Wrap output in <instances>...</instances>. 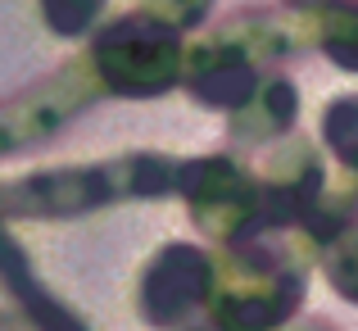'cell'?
<instances>
[{"label": "cell", "instance_id": "cell-1", "mask_svg": "<svg viewBox=\"0 0 358 331\" xmlns=\"http://www.w3.org/2000/svg\"><path fill=\"white\" fill-rule=\"evenodd\" d=\"M173 36L159 32L155 23L141 18H122L118 27H109L96 45V64L105 73L109 87L118 91H155L173 78Z\"/></svg>", "mask_w": 358, "mask_h": 331}, {"label": "cell", "instance_id": "cell-2", "mask_svg": "<svg viewBox=\"0 0 358 331\" xmlns=\"http://www.w3.org/2000/svg\"><path fill=\"white\" fill-rule=\"evenodd\" d=\"M45 5V18H50V27L55 32H82V27L96 18V9H100V0H41Z\"/></svg>", "mask_w": 358, "mask_h": 331}]
</instances>
